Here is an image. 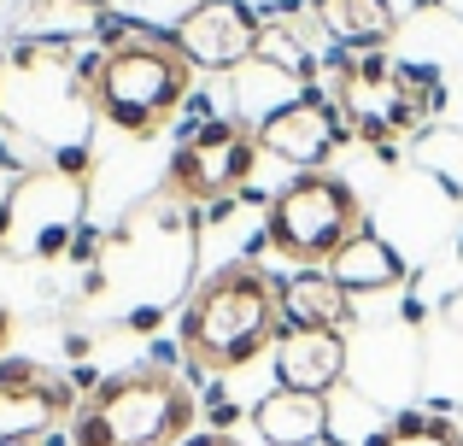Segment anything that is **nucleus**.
<instances>
[{"label": "nucleus", "instance_id": "obj_1", "mask_svg": "<svg viewBox=\"0 0 463 446\" xmlns=\"http://www.w3.org/2000/svg\"><path fill=\"white\" fill-rule=\"evenodd\" d=\"M282 282L252 259L212 270L176 318L182 358H188V370H205V376L247 370L252 358H264L282 341Z\"/></svg>", "mask_w": 463, "mask_h": 446}, {"label": "nucleus", "instance_id": "obj_2", "mask_svg": "<svg viewBox=\"0 0 463 446\" xmlns=\"http://www.w3.org/2000/svg\"><path fill=\"white\" fill-rule=\"evenodd\" d=\"M188 82H194V65L176 53L170 35H124V42H112L106 53H94L82 65V100L118 136L153 141L182 112Z\"/></svg>", "mask_w": 463, "mask_h": 446}, {"label": "nucleus", "instance_id": "obj_3", "mask_svg": "<svg viewBox=\"0 0 463 446\" xmlns=\"http://www.w3.org/2000/svg\"><path fill=\"white\" fill-rule=\"evenodd\" d=\"M194 388L170 370H124L82 394L71 412V446H182L194 435Z\"/></svg>", "mask_w": 463, "mask_h": 446}, {"label": "nucleus", "instance_id": "obj_4", "mask_svg": "<svg viewBox=\"0 0 463 446\" xmlns=\"http://www.w3.org/2000/svg\"><path fill=\"white\" fill-rule=\"evenodd\" d=\"M358 229H370V212L358 188L335 171L288 176L264 206V247L294 270H328L346 252V241H358Z\"/></svg>", "mask_w": 463, "mask_h": 446}, {"label": "nucleus", "instance_id": "obj_5", "mask_svg": "<svg viewBox=\"0 0 463 446\" xmlns=\"http://www.w3.org/2000/svg\"><path fill=\"white\" fill-rule=\"evenodd\" d=\"M335 82H340V94H335L340 118H346L358 136H370V141H393L399 129H417L422 118L440 106L434 100V94H440L434 77L405 71V65H387V53L340 59Z\"/></svg>", "mask_w": 463, "mask_h": 446}, {"label": "nucleus", "instance_id": "obj_6", "mask_svg": "<svg viewBox=\"0 0 463 446\" xmlns=\"http://www.w3.org/2000/svg\"><path fill=\"white\" fill-rule=\"evenodd\" d=\"M259 159V129L241 118H212V124L188 129L182 147H170L165 188L188 206H212V200H229L235 188H247Z\"/></svg>", "mask_w": 463, "mask_h": 446}, {"label": "nucleus", "instance_id": "obj_7", "mask_svg": "<svg viewBox=\"0 0 463 446\" xmlns=\"http://www.w3.org/2000/svg\"><path fill=\"white\" fill-rule=\"evenodd\" d=\"M259 129V153H270V159H282L294 176H311V171H328V159H335L340 147L352 141V124L340 118L335 100H323V94H299V100L276 106Z\"/></svg>", "mask_w": 463, "mask_h": 446}, {"label": "nucleus", "instance_id": "obj_8", "mask_svg": "<svg viewBox=\"0 0 463 446\" xmlns=\"http://www.w3.org/2000/svg\"><path fill=\"white\" fill-rule=\"evenodd\" d=\"M170 42H176V53L188 59L194 71L223 77V71L259 59L264 24H259V12L241 6V0H194V6L170 24Z\"/></svg>", "mask_w": 463, "mask_h": 446}, {"label": "nucleus", "instance_id": "obj_9", "mask_svg": "<svg viewBox=\"0 0 463 446\" xmlns=\"http://www.w3.org/2000/svg\"><path fill=\"white\" fill-rule=\"evenodd\" d=\"M77 388L42 365H0V446H53V429L71 423Z\"/></svg>", "mask_w": 463, "mask_h": 446}, {"label": "nucleus", "instance_id": "obj_10", "mask_svg": "<svg viewBox=\"0 0 463 446\" xmlns=\"http://www.w3.org/2000/svg\"><path fill=\"white\" fill-rule=\"evenodd\" d=\"M276 353V382L294 394H323L346 376V335L340 329H282Z\"/></svg>", "mask_w": 463, "mask_h": 446}, {"label": "nucleus", "instance_id": "obj_11", "mask_svg": "<svg viewBox=\"0 0 463 446\" xmlns=\"http://www.w3.org/2000/svg\"><path fill=\"white\" fill-rule=\"evenodd\" d=\"M358 318V299L335 282L328 270H299L282 282V323L288 329H352Z\"/></svg>", "mask_w": 463, "mask_h": 446}, {"label": "nucleus", "instance_id": "obj_12", "mask_svg": "<svg viewBox=\"0 0 463 446\" xmlns=\"http://www.w3.org/2000/svg\"><path fill=\"white\" fill-rule=\"evenodd\" d=\"M252 429L264 446H323L328 435V400L323 394H294L276 388L252 405Z\"/></svg>", "mask_w": 463, "mask_h": 446}, {"label": "nucleus", "instance_id": "obj_13", "mask_svg": "<svg viewBox=\"0 0 463 446\" xmlns=\"http://www.w3.org/2000/svg\"><path fill=\"white\" fill-rule=\"evenodd\" d=\"M317 24H323V35L335 47L370 53V47L393 42L399 12H393V0H317Z\"/></svg>", "mask_w": 463, "mask_h": 446}, {"label": "nucleus", "instance_id": "obj_14", "mask_svg": "<svg viewBox=\"0 0 463 446\" xmlns=\"http://www.w3.org/2000/svg\"><path fill=\"white\" fill-rule=\"evenodd\" d=\"M328 276H335L352 299L358 294H387V288L405 282V259H399L375 229H358V241H346V252L328 264Z\"/></svg>", "mask_w": 463, "mask_h": 446}, {"label": "nucleus", "instance_id": "obj_15", "mask_svg": "<svg viewBox=\"0 0 463 446\" xmlns=\"http://www.w3.org/2000/svg\"><path fill=\"white\" fill-rule=\"evenodd\" d=\"M364 446H463V429L446 412H399L387 429H375Z\"/></svg>", "mask_w": 463, "mask_h": 446}, {"label": "nucleus", "instance_id": "obj_16", "mask_svg": "<svg viewBox=\"0 0 463 446\" xmlns=\"http://www.w3.org/2000/svg\"><path fill=\"white\" fill-rule=\"evenodd\" d=\"M182 446H241L235 435H223V429H205V435H188Z\"/></svg>", "mask_w": 463, "mask_h": 446}, {"label": "nucleus", "instance_id": "obj_17", "mask_svg": "<svg viewBox=\"0 0 463 446\" xmlns=\"http://www.w3.org/2000/svg\"><path fill=\"white\" fill-rule=\"evenodd\" d=\"M12 329H18V323H12V311L0 306V358H6V346H12Z\"/></svg>", "mask_w": 463, "mask_h": 446}, {"label": "nucleus", "instance_id": "obj_18", "mask_svg": "<svg viewBox=\"0 0 463 446\" xmlns=\"http://www.w3.org/2000/svg\"><path fill=\"white\" fill-rule=\"evenodd\" d=\"M89 6H94V0H89Z\"/></svg>", "mask_w": 463, "mask_h": 446}]
</instances>
